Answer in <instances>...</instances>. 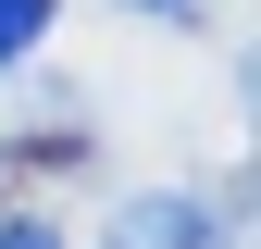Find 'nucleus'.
I'll return each instance as SVG.
<instances>
[{"mask_svg":"<svg viewBox=\"0 0 261 249\" xmlns=\"http://www.w3.org/2000/svg\"><path fill=\"white\" fill-rule=\"evenodd\" d=\"M100 249H224V225H212L199 200H124Z\"/></svg>","mask_w":261,"mask_h":249,"instance_id":"nucleus-1","label":"nucleus"},{"mask_svg":"<svg viewBox=\"0 0 261 249\" xmlns=\"http://www.w3.org/2000/svg\"><path fill=\"white\" fill-rule=\"evenodd\" d=\"M124 13H187V0H124Z\"/></svg>","mask_w":261,"mask_h":249,"instance_id":"nucleus-4","label":"nucleus"},{"mask_svg":"<svg viewBox=\"0 0 261 249\" xmlns=\"http://www.w3.org/2000/svg\"><path fill=\"white\" fill-rule=\"evenodd\" d=\"M38 25H50V0H0V62H25V50H38Z\"/></svg>","mask_w":261,"mask_h":249,"instance_id":"nucleus-2","label":"nucleus"},{"mask_svg":"<svg viewBox=\"0 0 261 249\" xmlns=\"http://www.w3.org/2000/svg\"><path fill=\"white\" fill-rule=\"evenodd\" d=\"M0 249H62V237L38 225V212H13V225H0Z\"/></svg>","mask_w":261,"mask_h":249,"instance_id":"nucleus-3","label":"nucleus"}]
</instances>
